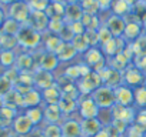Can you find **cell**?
Instances as JSON below:
<instances>
[{"instance_id":"3","label":"cell","mask_w":146,"mask_h":137,"mask_svg":"<svg viewBox=\"0 0 146 137\" xmlns=\"http://www.w3.org/2000/svg\"><path fill=\"white\" fill-rule=\"evenodd\" d=\"M92 99L95 100V103L99 106L100 110H110L116 104L115 89L108 87V86H103V84L92 93Z\"/></svg>"},{"instance_id":"38","label":"cell","mask_w":146,"mask_h":137,"mask_svg":"<svg viewBox=\"0 0 146 137\" xmlns=\"http://www.w3.org/2000/svg\"><path fill=\"white\" fill-rule=\"evenodd\" d=\"M82 23L86 27V30H99V27L103 24L99 16H90V14H85L82 19Z\"/></svg>"},{"instance_id":"32","label":"cell","mask_w":146,"mask_h":137,"mask_svg":"<svg viewBox=\"0 0 146 137\" xmlns=\"http://www.w3.org/2000/svg\"><path fill=\"white\" fill-rule=\"evenodd\" d=\"M22 23L16 22L15 19H10V17H6V20L3 22L2 24V30H3V34H9V36H17V33L20 32L22 29Z\"/></svg>"},{"instance_id":"53","label":"cell","mask_w":146,"mask_h":137,"mask_svg":"<svg viewBox=\"0 0 146 137\" xmlns=\"http://www.w3.org/2000/svg\"><path fill=\"white\" fill-rule=\"evenodd\" d=\"M15 2H20V0H0V5H9L10 6Z\"/></svg>"},{"instance_id":"10","label":"cell","mask_w":146,"mask_h":137,"mask_svg":"<svg viewBox=\"0 0 146 137\" xmlns=\"http://www.w3.org/2000/svg\"><path fill=\"white\" fill-rule=\"evenodd\" d=\"M115 100L116 104L123 106V107H135V94H133V89L126 86V84H120L119 87L115 89Z\"/></svg>"},{"instance_id":"18","label":"cell","mask_w":146,"mask_h":137,"mask_svg":"<svg viewBox=\"0 0 146 137\" xmlns=\"http://www.w3.org/2000/svg\"><path fill=\"white\" fill-rule=\"evenodd\" d=\"M80 127H82V137H96L105 126L99 119H86L80 120Z\"/></svg>"},{"instance_id":"40","label":"cell","mask_w":146,"mask_h":137,"mask_svg":"<svg viewBox=\"0 0 146 137\" xmlns=\"http://www.w3.org/2000/svg\"><path fill=\"white\" fill-rule=\"evenodd\" d=\"M32 12H46L52 0H26Z\"/></svg>"},{"instance_id":"33","label":"cell","mask_w":146,"mask_h":137,"mask_svg":"<svg viewBox=\"0 0 146 137\" xmlns=\"http://www.w3.org/2000/svg\"><path fill=\"white\" fill-rule=\"evenodd\" d=\"M133 94H135V107L137 110L146 109V84L133 89Z\"/></svg>"},{"instance_id":"41","label":"cell","mask_w":146,"mask_h":137,"mask_svg":"<svg viewBox=\"0 0 146 137\" xmlns=\"http://www.w3.org/2000/svg\"><path fill=\"white\" fill-rule=\"evenodd\" d=\"M98 36H99V46H100V47L113 39V34H112L110 30L105 26V23L99 27V30H98Z\"/></svg>"},{"instance_id":"6","label":"cell","mask_w":146,"mask_h":137,"mask_svg":"<svg viewBox=\"0 0 146 137\" xmlns=\"http://www.w3.org/2000/svg\"><path fill=\"white\" fill-rule=\"evenodd\" d=\"M78 113L80 116V120L98 119L100 114V109L95 103L92 96H82L79 99V103H78Z\"/></svg>"},{"instance_id":"9","label":"cell","mask_w":146,"mask_h":137,"mask_svg":"<svg viewBox=\"0 0 146 137\" xmlns=\"http://www.w3.org/2000/svg\"><path fill=\"white\" fill-rule=\"evenodd\" d=\"M35 128V124L30 121V119L25 114V113H20L16 116V119L13 120L12 123V130L16 136H20V137H26L30 134V131Z\"/></svg>"},{"instance_id":"49","label":"cell","mask_w":146,"mask_h":137,"mask_svg":"<svg viewBox=\"0 0 146 137\" xmlns=\"http://www.w3.org/2000/svg\"><path fill=\"white\" fill-rule=\"evenodd\" d=\"M133 64L136 67H139L140 70L146 74V56H139V57H135L133 59Z\"/></svg>"},{"instance_id":"1","label":"cell","mask_w":146,"mask_h":137,"mask_svg":"<svg viewBox=\"0 0 146 137\" xmlns=\"http://www.w3.org/2000/svg\"><path fill=\"white\" fill-rule=\"evenodd\" d=\"M19 47H22L23 50L27 51H35L39 49V46L43 41V34L39 33L37 30H35L33 27H30L29 24H23L20 32L16 36Z\"/></svg>"},{"instance_id":"39","label":"cell","mask_w":146,"mask_h":137,"mask_svg":"<svg viewBox=\"0 0 146 137\" xmlns=\"http://www.w3.org/2000/svg\"><path fill=\"white\" fill-rule=\"evenodd\" d=\"M43 127V136L44 137H63L60 124H46Z\"/></svg>"},{"instance_id":"42","label":"cell","mask_w":146,"mask_h":137,"mask_svg":"<svg viewBox=\"0 0 146 137\" xmlns=\"http://www.w3.org/2000/svg\"><path fill=\"white\" fill-rule=\"evenodd\" d=\"M132 13L137 17V20H139L140 23H143L145 19H146V5L142 3L140 0H139L135 6H132Z\"/></svg>"},{"instance_id":"28","label":"cell","mask_w":146,"mask_h":137,"mask_svg":"<svg viewBox=\"0 0 146 137\" xmlns=\"http://www.w3.org/2000/svg\"><path fill=\"white\" fill-rule=\"evenodd\" d=\"M25 114L30 119V121L35 124V127H39L40 124H43L44 121V111H43V106L39 107H32V109H26Z\"/></svg>"},{"instance_id":"51","label":"cell","mask_w":146,"mask_h":137,"mask_svg":"<svg viewBox=\"0 0 146 137\" xmlns=\"http://www.w3.org/2000/svg\"><path fill=\"white\" fill-rule=\"evenodd\" d=\"M26 137H44V136H43V127H42V126L35 127V128L30 131V134L26 136Z\"/></svg>"},{"instance_id":"52","label":"cell","mask_w":146,"mask_h":137,"mask_svg":"<svg viewBox=\"0 0 146 137\" xmlns=\"http://www.w3.org/2000/svg\"><path fill=\"white\" fill-rule=\"evenodd\" d=\"M6 17H7V14H5V12H3V7H2V5H0V26L3 24V22L6 20Z\"/></svg>"},{"instance_id":"35","label":"cell","mask_w":146,"mask_h":137,"mask_svg":"<svg viewBox=\"0 0 146 137\" xmlns=\"http://www.w3.org/2000/svg\"><path fill=\"white\" fill-rule=\"evenodd\" d=\"M80 5H82V9H83L85 14H90V16H99V13L102 12V10H100V6H99V2H98V0H85V2H82Z\"/></svg>"},{"instance_id":"46","label":"cell","mask_w":146,"mask_h":137,"mask_svg":"<svg viewBox=\"0 0 146 137\" xmlns=\"http://www.w3.org/2000/svg\"><path fill=\"white\" fill-rule=\"evenodd\" d=\"M59 37H60L62 41H64V43H72V40L75 39V33H73V30H72V27H70L69 23H66V26H64L63 30L60 32Z\"/></svg>"},{"instance_id":"31","label":"cell","mask_w":146,"mask_h":137,"mask_svg":"<svg viewBox=\"0 0 146 137\" xmlns=\"http://www.w3.org/2000/svg\"><path fill=\"white\" fill-rule=\"evenodd\" d=\"M17 54L15 50H0V66L6 68H12L16 64Z\"/></svg>"},{"instance_id":"15","label":"cell","mask_w":146,"mask_h":137,"mask_svg":"<svg viewBox=\"0 0 146 137\" xmlns=\"http://www.w3.org/2000/svg\"><path fill=\"white\" fill-rule=\"evenodd\" d=\"M63 137H82V127H80V120L76 119H64L60 123Z\"/></svg>"},{"instance_id":"56","label":"cell","mask_w":146,"mask_h":137,"mask_svg":"<svg viewBox=\"0 0 146 137\" xmlns=\"http://www.w3.org/2000/svg\"><path fill=\"white\" fill-rule=\"evenodd\" d=\"M142 27H143V33H146V19H145V22L142 23Z\"/></svg>"},{"instance_id":"23","label":"cell","mask_w":146,"mask_h":137,"mask_svg":"<svg viewBox=\"0 0 146 137\" xmlns=\"http://www.w3.org/2000/svg\"><path fill=\"white\" fill-rule=\"evenodd\" d=\"M78 54H79V53L76 51V49L73 47V44H72V43H64V41L60 44L59 50L56 51V56H57V59H59V61H60V63L72 61V60L75 59Z\"/></svg>"},{"instance_id":"55","label":"cell","mask_w":146,"mask_h":137,"mask_svg":"<svg viewBox=\"0 0 146 137\" xmlns=\"http://www.w3.org/2000/svg\"><path fill=\"white\" fill-rule=\"evenodd\" d=\"M5 107V100H3V97L2 96H0V110H2Z\"/></svg>"},{"instance_id":"17","label":"cell","mask_w":146,"mask_h":137,"mask_svg":"<svg viewBox=\"0 0 146 137\" xmlns=\"http://www.w3.org/2000/svg\"><path fill=\"white\" fill-rule=\"evenodd\" d=\"M43 111L46 124H60L64 120V116L59 104H43Z\"/></svg>"},{"instance_id":"4","label":"cell","mask_w":146,"mask_h":137,"mask_svg":"<svg viewBox=\"0 0 146 137\" xmlns=\"http://www.w3.org/2000/svg\"><path fill=\"white\" fill-rule=\"evenodd\" d=\"M122 77H123V84H126L132 89H136L139 86L146 84V74L139 67H136L133 63L130 66H127L122 72Z\"/></svg>"},{"instance_id":"7","label":"cell","mask_w":146,"mask_h":137,"mask_svg":"<svg viewBox=\"0 0 146 137\" xmlns=\"http://www.w3.org/2000/svg\"><path fill=\"white\" fill-rule=\"evenodd\" d=\"M30 14H32V10H30L26 0L15 2L7 9V17L15 19L16 22H19L22 24H27V22L30 19Z\"/></svg>"},{"instance_id":"29","label":"cell","mask_w":146,"mask_h":137,"mask_svg":"<svg viewBox=\"0 0 146 137\" xmlns=\"http://www.w3.org/2000/svg\"><path fill=\"white\" fill-rule=\"evenodd\" d=\"M64 12H66V3L60 2H52L46 9V14L49 16V19H63Z\"/></svg>"},{"instance_id":"21","label":"cell","mask_w":146,"mask_h":137,"mask_svg":"<svg viewBox=\"0 0 146 137\" xmlns=\"http://www.w3.org/2000/svg\"><path fill=\"white\" fill-rule=\"evenodd\" d=\"M85 16V12L82 9L80 3H66V12H64V22L66 23H75L80 22Z\"/></svg>"},{"instance_id":"14","label":"cell","mask_w":146,"mask_h":137,"mask_svg":"<svg viewBox=\"0 0 146 137\" xmlns=\"http://www.w3.org/2000/svg\"><path fill=\"white\" fill-rule=\"evenodd\" d=\"M105 26L110 30V33L113 34V37H122L125 27H126V22L125 17L116 16V14H109V17L105 20Z\"/></svg>"},{"instance_id":"27","label":"cell","mask_w":146,"mask_h":137,"mask_svg":"<svg viewBox=\"0 0 146 137\" xmlns=\"http://www.w3.org/2000/svg\"><path fill=\"white\" fill-rule=\"evenodd\" d=\"M132 12V6L126 2V0H113L112 7H110V13L120 16V17H126L129 13Z\"/></svg>"},{"instance_id":"22","label":"cell","mask_w":146,"mask_h":137,"mask_svg":"<svg viewBox=\"0 0 146 137\" xmlns=\"http://www.w3.org/2000/svg\"><path fill=\"white\" fill-rule=\"evenodd\" d=\"M43 106V97L42 92L37 89H32L26 94H23V109H32V107H39Z\"/></svg>"},{"instance_id":"20","label":"cell","mask_w":146,"mask_h":137,"mask_svg":"<svg viewBox=\"0 0 146 137\" xmlns=\"http://www.w3.org/2000/svg\"><path fill=\"white\" fill-rule=\"evenodd\" d=\"M142 34H143V27L140 22H126V27H125L122 37L127 44L136 41Z\"/></svg>"},{"instance_id":"25","label":"cell","mask_w":146,"mask_h":137,"mask_svg":"<svg viewBox=\"0 0 146 137\" xmlns=\"http://www.w3.org/2000/svg\"><path fill=\"white\" fill-rule=\"evenodd\" d=\"M62 39L57 36V34H53L50 32H46L43 33V44H44V51H49V53H56L62 44Z\"/></svg>"},{"instance_id":"57","label":"cell","mask_w":146,"mask_h":137,"mask_svg":"<svg viewBox=\"0 0 146 137\" xmlns=\"http://www.w3.org/2000/svg\"><path fill=\"white\" fill-rule=\"evenodd\" d=\"M52 2H60V3H66V0H52Z\"/></svg>"},{"instance_id":"2","label":"cell","mask_w":146,"mask_h":137,"mask_svg":"<svg viewBox=\"0 0 146 137\" xmlns=\"http://www.w3.org/2000/svg\"><path fill=\"white\" fill-rule=\"evenodd\" d=\"M86 66L90 67V70L100 73L103 68L108 66V59L103 54L100 47H90L85 54H83V60H82Z\"/></svg>"},{"instance_id":"26","label":"cell","mask_w":146,"mask_h":137,"mask_svg":"<svg viewBox=\"0 0 146 137\" xmlns=\"http://www.w3.org/2000/svg\"><path fill=\"white\" fill-rule=\"evenodd\" d=\"M78 103L79 100H75V99H70V97H66L63 96L59 101V107L64 116V119H67V116H70L72 113L78 111Z\"/></svg>"},{"instance_id":"12","label":"cell","mask_w":146,"mask_h":137,"mask_svg":"<svg viewBox=\"0 0 146 137\" xmlns=\"http://www.w3.org/2000/svg\"><path fill=\"white\" fill-rule=\"evenodd\" d=\"M49 23H50V19L46 14V12H32L30 19L27 22V24L30 27H33L35 30H37L42 34L49 30Z\"/></svg>"},{"instance_id":"30","label":"cell","mask_w":146,"mask_h":137,"mask_svg":"<svg viewBox=\"0 0 146 137\" xmlns=\"http://www.w3.org/2000/svg\"><path fill=\"white\" fill-rule=\"evenodd\" d=\"M3 100H5V106L13 107L16 110H19V107H23V96L17 90H15V89L12 92H9L3 97Z\"/></svg>"},{"instance_id":"44","label":"cell","mask_w":146,"mask_h":137,"mask_svg":"<svg viewBox=\"0 0 146 137\" xmlns=\"http://www.w3.org/2000/svg\"><path fill=\"white\" fill-rule=\"evenodd\" d=\"M133 126H136L137 128H140L143 131L146 130V109L137 110L136 117H135V121H133Z\"/></svg>"},{"instance_id":"11","label":"cell","mask_w":146,"mask_h":137,"mask_svg":"<svg viewBox=\"0 0 146 137\" xmlns=\"http://www.w3.org/2000/svg\"><path fill=\"white\" fill-rule=\"evenodd\" d=\"M99 74H100V77H102V84H103V86L116 89V87H119L120 84H123L122 72L115 70V68H112V67H109V66H106Z\"/></svg>"},{"instance_id":"5","label":"cell","mask_w":146,"mask_h":137,"mask_svg":"<svg viewBox=\"0 0 146 137\" xmlns=\"http://www.w3.org/2000/svg\"><path fill=\"white\" fill-rule=\"evenodd\" d=\"M80 96H92V93L102 86V77L98 72H90L85 77H82L79 82H76Z\"/></svg>"},{"instance_id":"58","label":"cell","mask_w":146,"mask_h":137,"mask_svg":"<svg viewBox=\"0 0 146 137\" xmlns=\"http://www.w3.org/2000/svg\"><path fill=\"white\" fill-rule=\"evenodd\" d=\"M140 2H142V3H145V5H146V0H140Z\"/></svg>"},{"instance_id":"45","label":"cell","mask_w":146,"mask_h":137,"mask_svg":"<svg viewBox=\"0 0 146 137\" xmlns=\"http://www.w3.org/2000/svg\"><path fill=\"white\" fill-rule=\"evenodd\" d=\"M13 90V83L10 82V80H7L5 76H3V73L0 74V96L2 97H5L9 92H12Z\"/></svg>"},{"instance_id":"43","label":"cell","mask_w":146,"mask_h":137,"mask_svg":"<svg viewBox=\"0 0 146 137\" xmlns=\"http://www.w3.org/2000/svg\"><path fill=\"white\" fill-rule=\"evenodd\" d=\"M64 26H66L64 19H50L49 30H47V32H50V33H53V34H57V36H59Z\"/></svg>"},{"instance_id":"48","label":"cell","mask_w":146,"mask_h":137,"mask_svg":"<svg viewBox=\"0 0 146 137\" xmlns=\"http://www.w3.org/2000/svg\"><path fill=\"white\" fill-rule=\"evenodd\" d=\"M69 24H70V27H72L73 33H75V36L85 34V32H86V27L83 26L82 20H80V22H75V23H69Z\"/></svg>"},{"instance_id":"13","label":"cell","mask_w":146,"mask_h":137,"mask_svg":"<svg viewBox=\"0 0 146 137\" xmlns=\"http://www.w3.org/2000/svg\"><path fill=\"white\" fill-rule=\"evenodd\" d=\"M110 111H112L113 120H123L130 126L133 124L135 117H136V107H123V106L115 104L110 109Z\"/></svg>"},{"instance_id":"50","label":"cell","mask_w":146,"mask_h":137,"mask_svg":"<svg viewBox=\"0 0 146 137\" xmlns=\"http://www.w3.org/2000/svg\"><path fill=\"white\" fill-rule=\"evenodd\" d=\"M98 2H99V6H100L102 12H110L113 0H98Z\"/></svg>"},{"instance_id":"19","label":"cell","mask_w":146,"mask_h":137,"mask_svg":"<svg viewBox=\"0 0 146 137\" xmlns=\"http://www.w3.org/2000/svg\"><path fill=\"white\" fill-rule=\"evenodd\" d=\"M15 67L20 73H27V72H35L36 70V63H35V59H33V54L29 51H23L20 54H17V59H16V64Z\"/></svg>"},{"instance_id":"47","label":"cell","mask_w":146,"mask_h":137,"mask_svg":"<svg viewBox=\"0 0 146 137\" xmlns=\"http://www.w3.org/2000/svg\"><path fill=\"white\" fill-rule=\"evenodd\" d=\"M85 37L89 43L90 47H100L99 46V36H98V30H86L85 32Z\"/></svg>"},{"instance_id":"54","label":"cell","mask_w":146,"mask_h":137,"mask_svg":"<svg viewBox=\"0 0 146 137\" xmlns=\"http://www.w3.org/2000/svg\"><path fill=\"white\" fill-rule=\"evenodd\" d=\"M85 0H66V3H82Z\"/></svg>"},{"instance_id":"59","label":"cell","mask_w":146,"mask_h":137,"mask_svg":"<svg viewBox=\"0 0 146 137\" xmlns=\"http://www.w3.org/2000/svg\"><path fill=\"white\" fill-rule=\"evenodd\" d=\"M143 137H146V130H145V133H143Z\"/></svg>"},{"instance_id":"16","label":"cell","mask_w":146,"mask_h":137,"mask_svg":"<svg viewBox=\"0 0 146 137\" xmlns=\"http://www.w3.org/2000/svg\"><path fill=\"white\" fill-rule=\"evenodd\" d=\"M126 46H127V43L123 40V37H113L110 41H108L106 44H103L100 49H102L103 54L106 56V59H112L117 53L123 51Z\"/></svg>"},{"instance_id":"34","label":"cell","mask_w":146,"mask_h":137,"mask_svg":"<svg viewBox=\"0 0 146 137\" xmlns=\"http://www.w3.org/2000/svg\"><path fill=\"white\" fill-rule=\"evenodd\" d=\"M135 57H139V56H146V33H143L136 41L130 43L129 44Z\"/></svg>"},{"instance_id":"8","label":"cell","mask_w":146,"mask_h":137,"mask_svg":"<svg viewBox=\"0 0 146 137\" xmlns=\"http://www.w3.org/2000/svg\"><path fill=\"white\" fill-rule=\"evenodd\" d=\"M33 82H35V89L43 92V90H46V89L56 84V77L52 72L36 68V70L33 72Z\"/></svg>"},{"instance_id":"37","label":"cell","mask_w":146,"mask_h":137,"mask_svg":"<svg viewBox=\"0 0 146 137\" xmlns=\"http://www.w3.org/2000/svg\"><path fill=\"white\" fill-rule=\"evenodd\" d=\"M17 47H19V43H17L16 36L3 34L0 37V50H15Z\"/></svg>"},{"instance_id":"36","label":"cell","mask_w":146,"mask_h":137,"mask_svg":"<svg viewBox=\"0 0 146 137\" xmlns=\"http://www.w3.org/2000/svg\"><path fill=\"white\" fill-rule=\"evenodd\" d=\"M72 44H73V47L76 49V51H78L79 54H82V56H83V54L90 49V46H89V43H88V40H86L85 34L75 36V39L72 40Z\"/></svg>"},{"instance_id":"24","label":"cell","mask_w":146,"mask_h":137,"mask_svg":"<svg viewBox=\"0 0 146 137\" xmlns=\"http://www.w3.org/2000/svg\"><path fill=\"white\" fill-rule=\"evenodd\" d=\"M42 97H43V104H59L60 99L63 97V93H62V89L57 84H54V86L43 90Z\"/></svg>"}]
</instances>
